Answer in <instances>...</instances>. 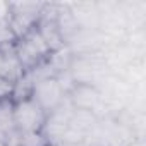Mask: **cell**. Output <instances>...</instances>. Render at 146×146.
Segmentation results:
<instances>
[{
	"mask_svg": "<svg viewBox=\"0 0 146 146\" xmlns=\"http://www.w3.org/2000/svg\"><path fill=\"white\" fill-rule=\"evenodd\" d=\"M48 146H53V144H48Z\"/></svg>",
	"mask_w": 146,
	"mask_h": 146,
	"instance_id": "cell-12",
	"label": "cell"
},
{
	"mask_svg": "<svg viewBox=\"0 0 146 146\" xmlns=\"http://www.w3.org/2000/svg\"><path fill=\"white\" fill-rule=\"evenodd\" d=\"M65 96L67 93L57 78L41 79L36 84H33V90H31V98L43 108L45 113H50L52 110H55L65 100Z\"/></svg>",
	"mask_w": 146,
	"mask_h": 146,
	"instance_id": "cell-5",
	"label": "cell"
},
{
	"mask_svg": "<svg viewBox=\"0 0 146 146\" xmlns=\"http://www.w3.org/2000/svg\"><path fill=\"white\" fill-rule=\"evenodd\" d=\"M46 113L31 98H23L14 102V125L19 132H41Z\"/></svg>",
	"mask_w": 146,
	"mask_h": 146,
	"instance_id": "cell-3",
	"label": "cell"
},
{
	"mask_svg": "<svg viewBox=\"0 0 146 146\" xmlns=\"http://www.w3.org/2000/svg\"><path fill=\"white\" fill-rule=\"evenodd\" d=\"M14 102L11 98L7 100H0V141L5 143L14 132Z\"/></svg>",
	"mask_w": 146,
	"mask_h": 146,
	"instance_id": "cell-7",
	"label": "cell"
},
{
	"mask_svg": "<svg viewBox=\"0 0 146 146\" xmlns=\"http://www.w3.org/2000/svg\"><path fill=\"white\" fill-rule=\"evenodd\" d=\"M74 110L76 108L70 105V102L65 96V100L55 110L46 113V120L43 124L41 134L45 136L48 144L57 146L62 141V137H64V134H65V131L69 127V122H70V117H72V113H74Z\"/></svg>",
	"mask_w": 146,
	"mask_h": 146,
	"instance_id": "cell-4",
	"label": "cell"
},
{
	"mask_svg": "<svg viewBox=\"0 0 146 146\" xmlns=\"http://www.w3.org/2000/svg\"><path fill=\"white\" fill-rule=\"evenodd\" d=\"M14 53L19 58L24 72H28V70L35 69L36 65H40L41 62H45L52 52L48 50L41 35L35 28L14 41Z\"/></svg>",
	"mask_w": 146,
	"mask_h": 146,
	"instance_id": "cell-1",
	"label": "cell"
},
{
	"mask_svg": "<svg viewBox=\"0 0 146 146\" xmlns=\"http://www.w3.org/2000/svg\"><path fill=\"white\" fill-rule=\"evenodd\" d=\"M129 146H143V141H141V139H136V141H134V143H131Z\"/></svg>",
	"mask_w": 146,
	"mask_h": 146,
	"instance_id": "cell-10",
	"label": "cell"
},
{
	"mask_svg": "<svg viewBox=\"0 0 146 146\" xmlns=\"http://www.w3.org/2000/svg\"><path fill=\"white\" fill-rule=\"evenodd\" d=\"M5 48H0V78L2 79H4V74H5Z\"/></svg>",
	"mask_w": 146,
	"mask_h": 146,
	"instance_id": "cell-8",
	"label": "cell"
},
{
	"mask_svg": "<svg viewBox=\"0 0 146 146\" xmlns=\"http://www.w3.org/2000/svg\"><path fill=\"white\" fill-rule=\"evenodd\" d=\"M58 146H88L84 141H81V143H65V144H58Z\"/></svg>",
	"mask_w": 146,
	"mask_h": 146,
	"instance_id": "cell-9",
	"label": "cell"
},
{
	"mask_svg": "<svg viewBox=\"0 0 146 146\" xmlns=\"http://www.w3.org/2000/svg\"><path fill=\"white\" fill-rule=\"evenodd\" d=\"M67 100L76 110L96 112L100 107V90L93 84H74L67 93Z\"/></svg>",
	"mask_w": 146,
	"mask_h": 146,
	"instance_id": "cell-6",
	"label": "cell"
},
{
	"mask_svg": "<svg viewBox=\"0 0 146 146\" xmlns=\"http://www.w3.org/2000/svg\"><path fill=\"white\" fill-rule=\"evenodd\" d=\"M45 4H35V2H17L9 4V28L14 35V38L24 36L28 31L35 29L43 11Z\"/></svg>",
	"mask_w": 146,
	"mask_h": 146,
	"instance_id": "cell-2",
	"label": "cell"
},
{
	"mask_svg": "<svg viewBox=\"0 0 146 146\" xmlns=\"http://www.w3.org/2000/svg\"><path fill=\"white\" fill-rule=\"evenodd\" d=\"M0 146H5V144H4V143H2V141H0Z\"/></svg>",
	"mask_w": 146,
	"mask_h": 146,
	"instance_id": "cell-11",
	"label": "cell"
}]
</instances>
